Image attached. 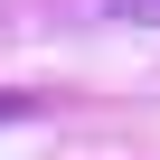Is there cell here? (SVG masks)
<instances>
[{"label": "cell", "instance_id": "cell-1", "mask_svg": "<svg viewBox=\"0 0 160 160\" xmlns=\"http://www.w3.org/2000/svg\"><path fill=\"white\" fill-rule=\"evenodd\" d=\"M104 19H132V28H160V0H104Z\"/></svg>", "mask_w": 160, "mask_h": 160}]
</instances>
